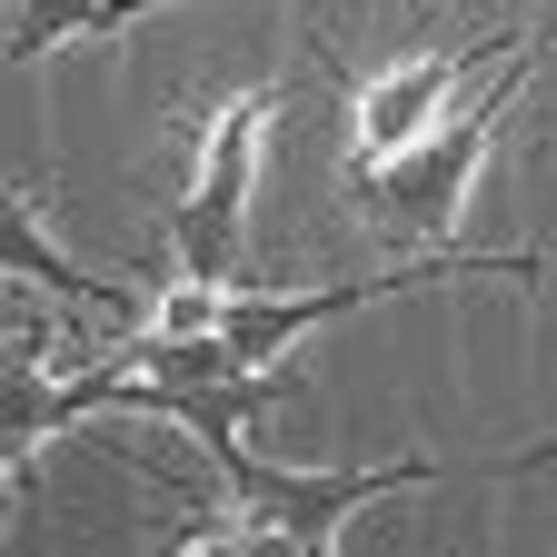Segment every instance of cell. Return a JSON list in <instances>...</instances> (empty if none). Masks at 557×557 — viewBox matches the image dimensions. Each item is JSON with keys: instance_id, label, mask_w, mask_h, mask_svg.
Wrapping results in <instances>:
<instances>
[{"instance_id": "cell-9", "label": "cell", "mask_w": 557, "mask_h": 557, "mask_svg": "<svg viewBox=\"0 0 557 557\" xmlns=\"http://www.w3.org/2000/svg\"><path fill=\"white\" fill-rule=\"evenodd\" d=\"M547 468H557V429H547V438H528V448H518L498 478H547Z\"/></svg>"}, {"instance_id": "cell-8", "label": "cell", "mask_w": 557, "mask_h": 557, "mask_svg": "<svg viewBox=\"0 0 557 557\" xmlns=\"http://www.w3.org/2000/svg\"><path fill=\"white\" fill-rule=\"evenodd\" d=\"M139 21V0H21L11 30H0V60H50L60 40H120Z\"/></svg>"}, {"instance_id": "cell-10", "label": "cell", "mask_w": 557, "mask_h": 557, "mask_svg": "<svg viewBox=\"0 0 557 557\" xmlns=\"http://www.w3.org/2000/svg\"><path fill=\"white\" fill-rule=\"evenodd\" d=\"M0 537H11V478H0Z\"/></svg>"}, {"instance_id": "cell-1", "label": "cell", "mask_w": 557, "mask_h": 557, "mask_svg": "<svg viewBox=\"0 0 557 557\" xmlns=\"http://www.w3.org/2000/svg\"><path fill=\"white\" fill-rule=\"evenodd\" d=\"M547 40H557V11H547V30L508 40L498 81H487V90H468V100H448V110H438L429 129H418L408 150H398V160H379V170H348V189H359V220H369L379 239H398V249H438V239H458V220H468V189H478L487 150H498V120H508V100L537 81Z\"/></svg>"}, {"instance_id": "cell-7", "label": "cell", "mask_w": 557, "mask_h": 557, "mask_svg": "<svg viewBox=\"0 0 557 557\" xmlns=\"http://www.w3.org/2000/svg\"><path fill=\"white\" fill-rule=\"evenodd\" d=\"M70 418H90L81 408V388L70 379H50V338L40 329H21L11 348H0V458H30L40 438H60Z\"/></svg>"}, {"instance_id": "cell-2", "label": "cell", "mask_w": 557, "mask_h": 557, "mask_svg": "<svg viewBox=\"0 0 557 557\" xmlns=\"http://www.w3.org/2000/svg\"><path fill=\"white\" fill-rule=\"evenodd\" d=\"M199 448H209V468L230 478L239 518L230 528H170L180 557H209V547H230V557H259V547L319 557V547H338V528L359 508L438 478V458H398V468H278V458H249L239 438H199Z\"/></svg>"}, {"instance_id": "cell-3", "label": "cell", "mask_w": 557, "mask_h": 557, "mask_svg": "<svg viewBox=\"0 0 557 557\" xmlns=\"http://www.w3.org/2000/svg\"><path fill=\"white\" fill-rule=\"evenodd\" d=\"M438 278H518V289H537V259L528 249H498V259H398V269H369V278H338V289H259V278H239V289H220V329L249 369L289 359V338H309L319 319H348L369 309L388 289H438Z\"/></svg>"}, {"instance_id": "cell-4", "label": "cell", "mask_w": 557, "mask_h": 557, "mask_svg": "<svg viewBox=\"0 0 557 557\" xmlns=\"http://www.w3.org/2000/svg\"><path fill=\"white\" fill-rule=\"evenodd\" d=\"M278 90H249L209 120V150L189 170V189L170 199V249L199 289H239V259H249V160H259V129H269Z\"/></svg>"}, {"instance_id": "cell-11", "label": "cell", "mask_w": 557, "mask_h": 557, "mask_svg": "<svg viewBox=\"0 0 557 557\" xmlns=\"http://www.w3.org/2000/svg\"><path fill=\"white\" fill-rule=\"evenodd\" d=\"M408 11H418V21H429V11H438V0H408Z\"/></svg>"}, {"instance_id": "cell-13", "label": "cell", "mask_w": 557, "mask_h": 557, "mask_svg": "<svg viewBox=\"0 0 557 557\" xmlns=\"http://www.w3.org/2000/svg\"><path fill=\"white\" fill-rule=\"evenodd\" d=\"M547 150H557V129H547Z\"/></svg>"}, {"instance_id": "cell-5", "label": "cell", "mask_w": 557, "mask_h": 557, "mask_svg": "<svg viewBox=\"0 0 557 557\" xmlns=\"http://www.w3.org/2000/svg\"><path fill=\"white\" fill-rule=\"evenodd\" d=\"M487 50H498V40H458V50L398 60L388 81H369V90H359V129H348V170L398 160L408 139H418V129H429V120L458 100V81H478V70H487Z\"/></svg>"}, {"instance_id": "cell-6", "label": "cell", "mask_w": 557, "mask_h": 557, "mask_svg": "<svg viewBox=\"0 0 557 557\" xmlns=\"http://www.w3.org/2000/svg\"><path fill=\"white\" fill-rule=\"evenodd\" d=\"M0 278H30V289L70 299V309H129L120 278H90L50 230H40V199L30 189H0Z\"/></svg>"}, {"instance_id": "cell-12", "label": "cell", "mask_w": 557, "mask_h": 557, "mask_svg": "<svg viewBox=\"0 0 557 557\" xmlns=\"http://www.w3.org/2000/svg\"><path fill=\"white\" fill-rule=\"evenodd\" d=\"M139 11H170V0H139Z\"/></svg>"}]
</instances>
